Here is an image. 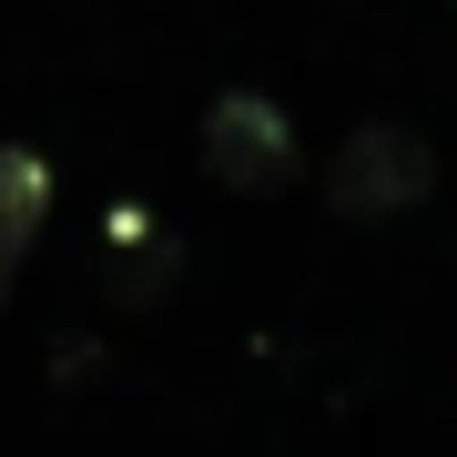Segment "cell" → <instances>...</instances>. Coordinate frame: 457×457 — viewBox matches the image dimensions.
<instances>
[{"label": "cell", "instance_id": "obj_4", "mask_svg": "<svg viewBox=\"0 0 457 457\" xmlns=\"http://www.w3.org/2000/svg\"><path fill=\"white\" fill-rule=\"evenodd\" d=\"M0 295H11V275H0Z\"/></svg>", "mask_w": 457, "mask_h": 457}, {"label": "cell", "instance_id": "obj_2", "mask_svg": "<svg viewBox=\"0 0 457 457\" xmlns=\"http://www.w3.org/2000/svg\"><path fill=\"white\" fill-rule=\"evenodd\" d=\"M204 173L224 183V194H275V183L295 173V132L264 92H224L204 112Z\"/></svg>", "mask_w": 457, "mask_h": 457}, {"label": "cell", "instance_id": "obj_1", "mask_svg": "<svg viewBox=\"0 0 457 457\" xmlns=\"http://www.w3.org/2000/svg\"><path fill=\"white\" fill-rule=\"evenodd\" d=\"M427 183H437L427 132H407V122H366V132H345L326 194H336V213H356V224H386V213L427 204Z\"/></svg>", "mask_w": 457, "mask_h": 457}, {"label": "cell", "instance_id": "obj_3", "mask_svg": "<svg viewBox=\"0 0 457 457\" xmlns=\"http://www.w3.org/2000/svg\"><path fill=\"white\" fill-rule=\"evenodd\" d=\"M41 213H51V163H41V153H21V143H0V275L31 254Z\"/></svg>", "mask_w": 457, "mask_h": 457}]
</instances>
